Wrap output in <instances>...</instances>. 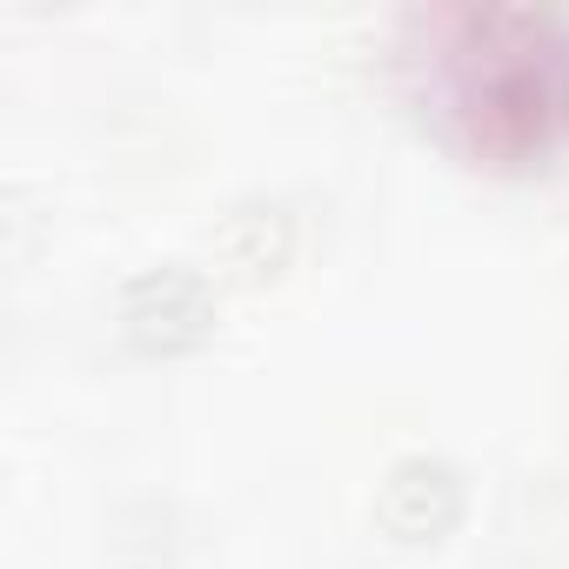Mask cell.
Instances as JSON below:
<instances>
[{
	"instance_id": "cell-2",
	"label": "cell",
	"mask_w": 569,
	"mask_h": 569,
	"mask_svg": "<svg viewBox=\"0 0 569 569\" xmlns=\"http://www.w3.org/2000/svg\"><path fill=\"white\" fill-rule=\"evenodd\" d=\"M376 522L396 542H442L462 522V469L442 456H396L376 482Z\"/></svg>"
},
{
	"instance_id": "cell-1",
	"label": "cell",
	"mask_w": 569,
	"mask_h": 569,
	"mask_svg": "<svg viewBox=\"0 0 569 569\" xmlns=\"http://www.w3.org/2000/svg\"><path fill=\"white\" fill-rule=\"evenodd\" d=\"M208 329H214V289L201 268L161 261V268H141L121 289V336L141 356H181Z\"/></svg>"
},
{
	"instance_id": "cell-3",
	"label": "cell",
	"mask_w": 569,
	"mask_h": 569,
	"mask_svg": "<svg viewBox=\"0 0 569 569\" xmlns=\"http://www.w3.org/2000/svg\"><path fill=\"white\" fill-rule=\"evenodd\" d=\"M214 254L241 274V281H268L281 274V261L296 254V221L281 201H241L214 221Z\"/></svg>"
},
{
	"instance_id": "cell-4",
	"label": "cell",
	"mask_w": 569,
	"mask_h": 569,
	"mask_svg": "<svg viewBox=\"0 0 569 569\" xmlns=\"http://www.w3.org/2000/svg\"><path fill=\"white\" fill-rule=\"evenodd\" d=\"M168 556H174V509L168 502L141 496V502L114 509V522H108V562L114 569H168Z\"/></svg>"
}]
</instances>
